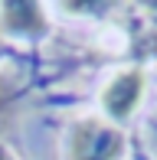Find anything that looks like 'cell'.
Here are the masks:
<instances>
[{
    "label": "cell",
    "mask_w": 157,
    "mask_h": 160,
    "mask_svg": "<svg viewBox=\"0 0 157 160\" xmlns=\"http://www.w3.org/2000/svg\"><path fill=\"white\" fill-rule=\"evenodd\" d=\"M124 150V134L98 118L78 121L72 131V160H118Z\"/></svg>",
    "instance_id": "1"
},
{
    "label": "cell",
    "mask_w": 157,
    "mask_h": 160,
    "mask_svg": "<svg viewBox=\"0 0 157 160\" xmlns=\"http://www.w3.org/2000/svg\"><path fill=\"white\" fill-rule=\"evenodd\" d=\"M141 95H144V72L141 69H124L105 85L102 105H105V111L115 121H124V118H131V111L141 105Z\"/></svg>",
    "instance_id": "2"
},
{
    "label": "cell",
    "mask_w": 157,
    "mask_h": 160,
    "mask_svg": "<svg viewBox=\"0 0 157 160\" xmlns=\"http://www.w3.org/2000/svg\"><path fill=\"white\" fill-rule=\"evenodd\" d=\"M0 23L7 33L20 36L46 33V17H43L39 0H0Z\"/></svg>",
    "instance_id": "3"
},
{
    "label": "cell",
    "mask_w": 157,
    "mask_h": 160,
    "mask_svg": "<svg viewBox=\"0 0 157 160\" xmlns=\"http://www.w3.org/2000/svg\"><path fill=\"white\" fill-rule=\"evenodd\" d=\"M134 42L138 52H157V0H134Z\"/></svg>",
    "instance_id": "4"
},
{
    "label": "cell",
    "mask_w": 157,
    "mask_h": 160,
    "mask_svg": "<svg viewBox=\"0 0 157 160\" xmlns=\"http://www.w3.org/2000/svg\"><path fill=\"white\" fill-rule=\"evenodd\" d=\"M118 3L121 0H62V10L75 13V17H105Z\"/></svg>",
    "instance_id": "5"
},
{
    "label": "cell",
    "mask_w": 157,
    "mask_h": 160,
    "mask_svg": "<svg viewBox=\"0 0 157 160\" xmlns=\"http://www.w3.org/2000/svg\"><path fill=\"white\" fill-rule=\"evenodd\" d=\"M0 160H13L10 154H7V147H0Z\"/></svg>",
    "instance_id": "6"
}]
</instances>
